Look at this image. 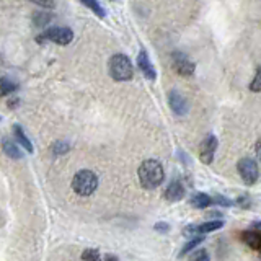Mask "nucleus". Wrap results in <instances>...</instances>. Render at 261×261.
Instances as JSON below:
<instances>
[{
  "label": "nucleus",
  "mask_w": 261,
  "mask_h": 261,
  "mask_svg": "<svg viewBox=\"0 0 261 261\" xmlns=\"http://www.w3.org/2000/svg\"><path fill=\"white\" fill-rule=\"evenodd\" d=\"M164 167L157 160H145L139 167V180L145 189H155L164 183Z\"/></svg>",
  "instance_id": "obj_1"
},
{
  "label": "nucleus",
  "mask_w": 261,
  "mask_h": 261,
  "mask_svg": "<svg viewBox=\"0 0 261 261\" xmlns=\"http://www.w3.org/2000/svg\"><path fill=\"white\" fill-rule=\"evenodd\" d=\"M110 75L116 82H127L133 79L134 69L130 59L124 54H114L110 59Z\"/></svg>",
  "instance_id": "obj_2"
},
{
  "label": "nucleus",
  "mask_w": 261,
  "mask_h": 261,
  "mask_svg": "<svg viewBox=\"0 0 261 261\" xmlns=\"http://www.w3.org/2000/svg\"><path fill=\"white\" fill-rule=\"evenodd\" d=\"M98 186V178L93 172L80 170L72 180V189L79 196H90Z\"/></svg>",
  "instance_id": "obj_3"
},
{
  "label": "nucleus",
  "mask_w": 261,
  "mask_h": 261,
  "mask_svg": "<svg viewBox=\"0 0 261 261\" xmlns=\"http://www.w3.org/2000/svg\"><path fill=\"white\" fill-rule=\"evenodd\" d=\"M43 40H49V41L56 43V44L67 46L69 43H72L74 33H72V29H69V28H49L44 35L38 36V41H40V43Z\"/></svg>",
  "instance_id": "obj_4"
},
{
  "label": "nucleus",
  "mask_w": 261,
  "mask_h": 261,
  "mask_svg": "<svg viewBox=\"0 0 261 261\" xmlns=\"http://www.w3.org/2000/svg\"><path fill=\"white\" fill-rule=\"evenodd\" d=\"M237 168H239V173L242 176V180L247 183V185H255L258 176H259V170H258V165L253 158H242L239 165H237Z\"/></svg>",
  "instance_id": "obj_5"
},
{
  "label": "nucleus",
  "mask_w": 261,
  "mask_h": 261,
  "mask_svg": "<svg viewBox=\"0 0 261 261\" xmlns=\"http://www.w3.org/2000/svg\"><path fill=\"white\" fill-rule=\"evenodd\" d=\"M216 150H217V137L216 136H207L206 139L201 142V147H199V160L206 165L212 164Z\"/></svg>",
  "instance_id": "obj_6"
},
{
  "label": "nucleus",
  "mask_w": 261,
  "mask_h": 261,
  "mask_svg": "<svg viewBox=\"0 0 261 261\" xmlns=\"http://www.w3.org/2000/svg\"><path fill=\"white\" fill-rule=\"evenodd\" d=\"M194 64L183 54V52H173V69L183 77H191L194 74Z\"/></svg>",
  "instance_id": "obj_7"
},
{
  "label": "nucleus",
  "mask_w": 261,
  "mask_h": 261,
  "mask_svg": "<svg viewBox=\"0 0 261 261\" xmlns=\"http://www.w3.org/2000/svg\"><path fill=\"white\" fill-rule=\"evenodd\" d=\"M168 103H170V108L173 110L176 116H185L188 113V102L176 90L170 91V95H168Z\"/></svg>",
  "instance_id": "obj_8"
},
{
  "label": "nucleus",
  "mask_w": 261,
  "mask_h": 261,
  "mask_svg": "<svg viewBox=\"0 0 261 261\" xmlns=\"http://www.w3.org/2000/svg\"><path fill=\"white\" fill-rule=\"evenodd\" d=\"M183 196H185V186H183V183L180 180H173L165 191V199L167 201L176 203L183 199Z\"/></svg>",
  "instance_id": "obj_9"
},
{
  "label": "nucleus",
  "mask_w": 261,
  "mask_h": 261,
  "mask_svg": "<svg viewBox=\"0 0 261 261\" xmlns=\"http://www.w3.org/2000/svg\"><path fill=\"white\" fill-rule=\"evenodd\" d=\"M137 66H139L142 74L147 77L149 80H155L157 79V72H155V69H153V66L150 64L149 56H147V52H145V51H141L139 56H137Z\"/></svg>",
  "instance_id": "obj_10"
},
{
  "label": "nucleus",
  "mask_w": 261,
  "mask_h": 261,
  "mask_svg": "<svg viewBox=\"0 0 261 261\" xmlns=\"http://www.w3.org/2000/svg\"><path fill=\"white\" fill-rule=\"evenodd\" d=\"M242 240L247 243L250 248L261 251V232H258V230H255V232H243Z\"/></svg>",
  "instance_id": "obj_11"
},
{
  "label": "nucleus",
  "mask_w": 261,
  "mask_h": 261,
  "mask_svg": "<svg viewBox=\"0 0 261 261\" xmlns=\"http://www.w3.org/2000/svg\"><path fill=\"white\" fill-rule=\"evenodd\" d=\"M191 204L198 207V209H206V207L212 204V198L207 196L206 193H194L191 196Z\"/></svg>",
  "instance_id": "obj_12"
},
{
  "label": "nucleus",
  "mask_w": 261,
  "mask_h": 261,
  "mask_svg": "<svg viewBox=\"0 0 261 261\" xmlns=\"http://www.w3.org/2000/svg\"><path fill=\"white\" fill-rule=\"evenodd\" d=\"M13 133H15V137H17L18 144H21L23 147L26 149L28 153H33V145H31V142H29L28 137L25 136V133H23V129H21L20 124H15L13 126Z\"/></svg>",
  "instance_id": "obj_13"
},
{
  "label": "nucleus",
  "mask_w": 261,
  "mask_h": 261,
  "mask_svg": "<svg viewBox=\"0 0 261 261\" xmlns=\"http://www.w3.org/2000/svg\"><path fill=\"white\" fill-rule=\"evenodd\" d=\"M17 88H18V85L15 82H12L10 79H7V77H2V79H0V96H9Z\"/></svg>",
  "instance_id": "obj_14"
},
{
  "label": "nucleus",
  "mask_w": 261,
  "mask_h": 261,
  "mask_svg": "<svg viewBox=\"0 0 261 261\" xmlns=\"http://www.w3.org/2000/svg\"><path fill=\"white\" fill-rule=\"evenodd\" d=\"M2 147H4V152H5L10 158H13V160L21 158V152H20V149L17 147V144H15V142H12V141H9V139H5V141L2 142Z\"/></svg>",
  "instance_id": "obj_15"
},
{
  "label": "nucleus",
  "mask_w": 261,
  "mask_h": 261,
  "mask_svg": "<svg viewBox=\"0 0 261 261\" xmlns=\"http://www.w3.org/2000/svg\"><path fill=\"white\" fill-rule=\"evenodd\" d=\"M220 227H224V222L219 219V220H209L203 225H198V230H199V234L203 235V234H207V232H212V230H217Z\"/></svg>",
  "instance_id": "obj_16"
},
{
  "label": "nucleus",
  "mask_w": 261,
  "mask_h": 261,
  "mask_svg": "<svg viewBox=\"0 0 261 261\" xmlns=\"http://www.w3.org/2000/svg\"><path fill=\"white\" fill-rule=\"evenodd\" d=\"M82 4L85 5V7H88V9L93 12L95 15H98L100 18H105V9L102 5H100V2L98 0H82Z\"/></svg>",
  "instance_id": "obj_17"
},
{
  "label": "nucleus",
  "mask_w": 261,
  "mask_h": 261,
  "mask_svg": "<svg viewBox=\"0 0 261 261\" xmlns=\"http://www.w3.org/2000/svg\"><path fill=\"white\" fill-rule=\"evenodd\" d=\"M203 240H204V237H203V235H201V237H193V240H191V242H188V243L185 245V247H183V250L180 251V255H178V256L181 258V256L188 255V253H189L191 250H194V248H196L198 245L201 243Z\"/></svg>",
  "instance_id": "obj_18"
},
{
  "label": "nucleus",
  "mask_w": 261,
  "mask_h": 261,
  "mask_svg": "<svg viewBox=\"0 0 261 261\" xmlns=\"http://www.w3.org/2000/svg\"><path fill=\"white\" fill-rule=\"evenodd\" d=\"M69 144L67 142H56L54 145H52V153H54V155H64V153H67L69 152Z\"/></svg>",
  "instance_id": "obj_19"
},
{
  "label": "nucleus",
  "mask_w": 261,
  "mask_h": 261,
  "mask_svg": "<svg viewBox=\"0 0 261 261\" xmlns=\"http://www.w3.org/2000/svg\"><path fill=\"white\" fill-rule=\"evenodd\" d=\"M212 204H217L220 207H230L234 203L230 201V199H227L225 196H220V194H216L212 198Z\"/></svg>",
  "instance_id": "obj_20"
},
{
  "label": "nucleus",
  "mask_w": 261,
  "mask_h": 261,
  "mask_svg": "<svg viewBox=\"0 0 261 261\" xmlns=\"http://www.w3.org/2000/svg\"><path fill=\"white\" fill-rule=\"evenodd\" d=\"M250 90L255 91V93L261 91V69H258V71H256L255 79H253V82L250 83Z\"/></svg>",
  "instance_id": "obj_21"
},
{
  "label": "nucleus",
  "mask_w": 261,
  "mask_h": 261,
  "mask_svg": "<svg viewBox=\"0 0 261 261\" xmlns=\"http://www.w3.org/2000/svg\"><path fill=\"white\" fill-rule=\"evenodd\" d=\"M82 259L96 261V259H100V251H96V250H85V251L82 253Z\"/></svg>",
  "instance_id": "obj_22"
},
{
  "label": "nucleus",
  "mask_w": 261,
  "mask_h": 261,
  "mask_svg": "<svg viewBox=\"0 0 261 261\" xmlns=\"http://www.w3.org/2000/svg\"><path fill=\"white\" fill-rule=\"evenodd\" d=\"M183 235L185 237H196V235H201L198 230V225H186L183 229Z\"/></svg>",
  "instance_id": "obj_23"
},
{
  "label": "nucleus",
  "mask_w": 261,
  "mask_h": 261,
  "mask_svg": "<svg viewBox=\"0 0 261 261\" xmlns=\"http://www.w3.org/2000/svg\"><path fill=\"white\" fill-rule=\"evenodd\" d=\"M31 2H35V4H38V5H41L43 9H54V2H52V0H31Z\"/></svg>",
  "instance_id": "obj_24"
},
{
  "label": "nucleus",
  "mask_w": 261,
  "mask_h": 261,
  "mask_svg": "<svg viewBox=\"0 0 261 261\" xmlns=\"http://www.w3.org/2000/svg\"><path fill=\"white\" fill-rule=\"evenodd\" d=\"M153 229H155L157 232L165 234V232H168V230H170V225L165 224V222H158V224H155V227H153Z\"/></svg>",
  "instance_id": "obj_25"
},
{
  "label": "nucleus",
  "mask_w": 261,
  "mask_h": 261,
  "mask_svg": "<svg viewBox=\"0 0 261 261\" xmlns=\"http://www.w3.org/2000/svg\"><path fill=\"white\" fill-rule=\"evenodd\" d=\"M193 259H209V255L206 253V250H199L198 253H194L193 256H191Z\"/></svg>",
  "instance_id": "obj_26"
},
{
  "label": "nucleus",
  "mask_w": 261,
  "mask_h": 261,
  "mask_svg": "<svg viewBox=\"0 0 261 261\" xmlns=\"http://www.w3.org/2000/svg\"><path fill=\"white\" fill-rule=\"evenodd\" d=\"M237 204L242 206L243 209H247V207L250 206V199H247V196H242V198L239 199V201H237Z\"/></svg>",
  "instance_id": "obj_27"
},
{
  "label": "nucleus",
  "mask_w": 261,
  "mask_h": 261,
  "mask_svg": "<svg viewBox=\"0 0 261 261\" xmlns=\"http://www.w3.org/2000/svg\"><path fill=\"white\" fill-rule=\"evenodd\" d=\"M256 157L259 158V162H261V137H259L258 142H256Z\"/></svg>",
  "instance_id": "obj_28"
},
{
  "label": "nucleus",
  "mask_w": 261,
  "mask_h": 261,
  "mask_svg": "<svg viewBox=\"0 0 261 261\" xmlns=\"http://www.w3.org/2000/svg\"><path fill=\"white\" fill-rule=\"evenodd\" d=\"M253 229H255V230H258V232H261V220L255 222V224H253Z\"/></svg>",
  "instance_id": "obj_29"
},
{
  "label": "nucleus",
  "mask_w": 261,
  "mask_h": 261,
  "mask_svg": "<svg viewBox=\"0 0 261 261\" xmlns=\"http://www.w3.org/2000/svg\"><path fill=\"white\" fill-rule=\"evenodd\" d=\"M105 258L106 259H118V256H114V255H106Z\"/></svg>",
  "instance_id": "obj_30"
},
{
  "label": "nucleus",
  "mask_w": 261,
  "mask_h": 261,
  "mask_svg": "<svg viewBox=\"0 0 261 261\" xmlns=\"http://www.w3.org/2000/svg\"><path fill=\"white\" fill-rule=\"evenodd\" d=\"M0 119H2V118H0Z\"/></svg>",
  "instance_id": "obj_31"
}]
</instances>
